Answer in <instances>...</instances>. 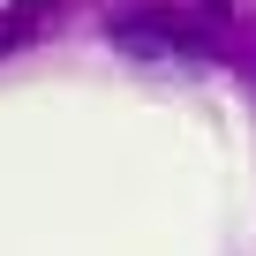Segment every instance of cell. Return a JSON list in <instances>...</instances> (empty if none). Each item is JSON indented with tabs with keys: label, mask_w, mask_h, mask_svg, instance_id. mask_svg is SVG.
<instances>
[{
	"label": "cell",
	"mask_w": 256,
	"mask_h": 256,
	"mask_svg": "<svg viewBox=\"0 0 256 256\" xmlns=\"http://www.w3.org/2000/svg\"><path fill=\"white\" fill-rule=\"evenodd\" d=\"M16 8H46V0H16Z\"/></svg>",
	"instance_id": "2"
},
{
	"label": "cell",
	"mask_w": 256,
	"mask_h": 256,
	"mask_svg": "<svg viewBox=\"0 0 256 256\" xmlns=\"http://www.w3.org/2000/svg\"><path fill=\"white\" fill-rule=\"evenodd\" d=\"M0 38H8V23H0Z\"/></svg>",
	"instance_id": "3"
},
{
	"label": "cell",
	"mask_w": 256,
	"mask_h": 256,
	"mask_svg": "<svg viewBox=\"0 0 256 256\" xmlns=\"http://www.w3.org/2000/svg\"><path fill=\"white\" fill-rule=\"evenodd\" d=\"M113 53H128L151 76H211V60L181 38V30H158V23H113Z\"/></svg>",
	"instance_id": "1"
}]
</instances>
